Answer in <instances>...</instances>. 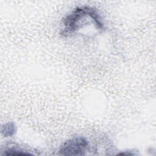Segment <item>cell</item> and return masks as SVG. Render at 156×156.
Masks as SVG:
<instances>
[{
    "instance_id": "obj_3",
    "label": "cell",
    "mask_w": 156,
    "mask_h": 156,
    "mask_svg": "<svg viewBox=\"0 0 156 156\" xmlns=\"http://www.w3.org/2000/svg\"><path fill=\"white\" fill-rule=\"evenodd\" d=\"M16 131V128L15 124L12 122H8L4 124L1 129L2 133L5 136H11L13 135Z\"/></svg>"
},
{
    "instance_id": "obj_4",
    "label": "cell",
    "mask_w": 156,
    "mask_h": 156,
    "mask_svg": "<svg viewBox=\"0 0 156 156\" xmlns=\"http://www.w3.org/2000/svg\"><path fill=\"white\" fill-rule=\"evenodd\" d=\"M4 155H31L32 154L27 152L21 149L15 147H10L7 149L4 152Z\"/></svg>"
},
{
    "instance_id": "obj_2",
    "label": "cell",
    "mask_w": 156,
    "mask_h": 156,
    "mask_svg": "<svg viewBox=\"0 0 156 156\" xmlns=\"http://www.w3.org/2000/svg\"><path fill=\"white\" fill-rule=\"evenodd\" d=\"M89 143L83 137H74L66 141L60 147L59 154L62 155H83L88 151Z\"/></svg>"
},
{
    "instance_id": "obj_1",
    "label": "cell",
    "mask_w": 156,
    "mask_h": 156,
    "mask_svg": "<svg viewBox=\"0 0 156 156\" xmlns=\"http://www.w3.org/2000/svg\"><path fill=\"white\" fill-rule=\"evenodd\" d=\"M87 20L92 21L99 30H102L105 28L96 9L89 6H81L76 8L63 19V28L60 34L64 37L72 35L83 24H86Z\"/></svg>"
}]
</instances>
